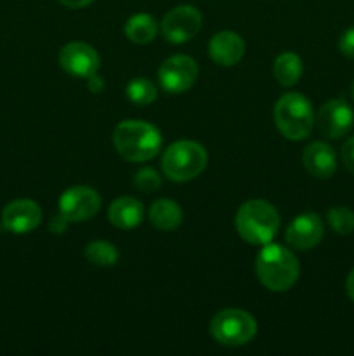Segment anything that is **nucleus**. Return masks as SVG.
Wrapping results in <instances>:
<instances>
[{
	"label": "nucleus",
	"instance_id": "1a4fd4ad",
	"mask_svg": "<svg viewBox=\"0 0 354 356\" xmlns=\"http://www.w3.org/2000/svg\"><path fill=\"white\" fill-rule=\"evenodd\" d=\"M201 28V14L193 6H177L165 14L162 33L172 44H186Z\"/></svg>",
	"mask_w": 354,
	"mask_h": 356
},
{
	"label": "nucleus",
	"instance_id": "0eeeda50",
	"mask_svg": "<svg viewBox=\"0 0 354 356\" xmlns=\"http://www.w3.org/2000/svg\"><path fill=\"white\" fill-rule=\"evenodd\" d=\"M198 79V66L191 56L177 54L162 63L158 80L169 94H183L193 87Z\"/></svg>",
	"mask_w": 354,
	"mask_h": 356
},
{
	"label": "nucleus",
	"instance_id": "20e7f679",
	"mask_svg": "<svg viewBox=\"0 0 354 356\" xmlns=\"http://www.w3.org/2000/svg\"><path fill=\"white\" fill-rule=\"evenodd\" d=\"M274 124L283 138L302 141L309 138L314 127V111L311 103L301 92H287L274 104Z\"/></svg>",
	"mask_w": 354,
	"mask_h": 356
},
{
	"label": "nucleus",
	"instance_id": "f3484780",
	"mask_svg": "<svg viewBox=\"0 0 354 356\" xmlns=\"http://www.w3.org/2000/svg\"><path fill=\"white\" fill-rule=\"evenodd\" d=\"M149 221L160 232H174L183 222V209L170 198H160L149 209Z\"/></svg>",
	"mask_w": 354,
	"mask_h": 356
},
{
	"label": "nucleus",
	"instance_id": "6e6552de",
	"mask_svg": "<svg viewBox=\"0 0 354 356\" xmlns=\"http://www.w3.org/2000/svg\"><path fill=\"white\" fill-rule=\"evenodd\" d=\"M101 209V197L90 186H73L59 197V214L68 222L94 218Z\"/></svg>",
	"mask_w": 354,
	"mask_h": 356
},
{
	"label": "nucleus",
	"instance_id": "c85d7f7f",
	"mask_svg": "<svg viewBox=\"0 0 354 356\" xmlns=\"http://www.w3.org/2000/svg\"><path fill=\"white\" fill-rule=\"evenodd\" d=\"M346 291H347V296H349L351 301L354 302V268L349 271V275H347Z\"/></svg>",
	"mask_w": 354,
	"mask_h": 356
},
{
	"label": "nucleus",
	"instance_id": "a878e982",
	"mask_svg": "<svg viewBox=\"0 0 354 356\" xmlns=\"http://www.w3.org/2000/svg\"><path fill=\"white\" fill-rule=\"evenodd\" d=\"M87 87H89L90 92L99 94L101 90L104 89V80H103V76H99V75H97V73H94L92 76H89V79H87Z\"/></svg>",
	"mask_w": 354,
	"mask_h": 356
},
{
	"label": "nucleus",
	"instance_id": "39448f33",
	"mask_svg": "<svg viewBox=\"0 0 354 356\" xmlns=\"http://www.w3.org/2000/svg\"><path fill=\"white\" fill-rule=\"evenodd\" d=\"M208 163V153L196 141H176L163 152L162 169L170 181L186 183L194 179L205 170Z\"/></svg>",
	"mask_w": 354,
	"mask_h": 356
},
{
	"label": "nucleus",
	"instance_id": "412c9836",
	"mask_svg": "<svg viewBox=\"0 0 354 356\" xmlns=\"http://www.w3.org/2000/svg\"><path fill=\"white\" fill-rule=\"evenodd\" d=\"M156 94H158V90H156L155 83L151 80L144 79V76L132 79L127 86V97L134 104H139V106L155 103Z\"/></svg>",
	"mask_w": 354,
	"mask_h": 356
},
{
	"label": "nucleus",
	"instance_id": "a211bd4d",
	"mask_svg": "<svg viewBox=\"0 0 354 356\" xmlns=\"http://www.w3.org/2000/svg\"><path fill=\"white\" fill-rule=\"evenodd\" d=\"M302 72H304V65H302V59L298 58L295 52H281V54L274 59L273 73L274 79L278 80L280 86H295V83L298 82V79L302 76Z\"/></svg>",
	"mask_w": 354,
	"mask_h": 356
},
{
	"label": "nucleus",
	"instance_id": "f257e3e1",
	"mask_svg": "<svg viewBox=\"0 0 354 356\" xmlns=\"http://www.w3.org/2000/svg\"><path fill=\"white\" fill-rule=\"evenodd\" d=\"M255 273L267 291L285 292L297 284L301 264L287 247L269 242L257 254Z\"/></svg>",
	"mask_w": 354,
	"mask_h": 356
},
{
	"label": "nucleus",
	"instance_id": "5701e85b",
	"mask_svg": "<svg viewBox=\"0 0 354 356\" xmlns=\"http://www.w3.org/2000/svg\"><path fill=\"white\" fill-rule=\"evenodd\" d=\"M134 184L137 186L139 191H142V193H153V191L158 190L160 184H162V177H160V174L156 172L155 169H151V167H142V169H139L137 172H135Z\"/></svg>",
	"mask_w": 354,
	"mask_h": 356
},
{
	"label": "nucleus",
	"instance_id": "c756f323",
	"mask_svg": "<svg viewBox=\"0 0 354 356\" xmlns=\"http://www.w3.org/2000/svg\"><path fill=\"white\" fill-rule=\"evenodd\" d=\"M353 96H354V82H353Z\"/></svg>",
	"mask_w": 354,
	"mask_h": 356
},
{
	"label": "nucleus",
	"instance_id": "f8f14e48",
	"mask_svg": "<svg viewBox=\"0 0 354 356\" xmlns=\"http://www.w3.org/2000/svg\"><path fill=\"white\" fill-rule=\"evenodd\" d=\"M325 235V226H323L321 218L314 212H305L294 218V221L287 226V238L288 245L298 250H309L319 245Z\"/></svg>",
	"mask_w": 354,
	"mask_h": 356
},
{
	"label": "nucleus",
	"instance_id": "4468645a",
	"mask_svg": "<svg viewBox=\"0 0 354 356\" xmlns=\"http://www.w3.org/2000/svg\"><path fill=\"white\" fill-rule=\"evenodd\" d=\"M208 54L219 66H235L245 56V42L235 31H219L208 42Z\"/></svg>",
	"mask_w": 354,
	"mask_h": 356
},
{
	"label": "nucleus",
	"instance_id": "9d476101",
	"mask_svg": "<svg viewBox=\"0 0 354 356\" xmlns=\"http://www.w3.org/2000/svg\"><path fill=\"white\" fill-rule=\"evenodd\" d=\"M319 132L330 139H340L354 124V111L346 101L330 99L318 110L314 118Z\"/></svg>",
	"mask_w": 354,
	"mask_h": 356
},
{
	"label": "nucleus",
	"instance_id": "b1692460",
	"mask_svg": "<svg viewBox=\"0 0 354 356\" xmlns=\"http://www.w3.org/2000/svg\"><path fill=\"white\" fill-rule=\"evenodd\" d=\"M339 51L346 58H354V26L342 33V37L339 40Z\"/></svg>",
	"mask_w": 354,
	"mask_h": 356
},
{
	"label": "nucleus",
	"instance_id": "aec40b11",
	"mask_svg": "<svg viewBox=\"0 0 354 356\" xmlns=\"http://www.w3.org/2000/svg\"><path fill=\"white\" fill-rule=\"evenodd\" d=\"M85 259L96 266L108 268L117 264L118 250L117 247L106 240H94L85 247Z\"/></svg>",
	"mask_w": 354,
	"mask_h": 356
},
{
	"label": "nucleus",
	"instance_id": "9b49d317",
	"mask_svg": "<svg viewBox=\"0 0 354 356\" xmlns=\"http://www.w3.org/2000/svg\"><path fill=\"white\" fill-rule=\"evenodd\" d=\"M59 65L69 75L89 79L99 70V56L85 42H69L59 52Z\"/></svg>",
	"mask_w": 354,
	"mask_h": 356
},
{
	"label": "nucleus",
	"instance_id": "cd10ccee",
	"mask_svg": "<svg viewBox=\"0 0 354 356\" xmlns=\"http://www.w3.org/2000/svg\"><path fill=\"white\" fill-rule=\"evenodd\" d=\"M59 2L68 9H83V7L90 6L94 0H59Z\"/></svg>",
	"mask_w": 354,
	"mask_h": 356
},
{
	"label": "nucleus",
	"instance_id": "bb28decb",
	"mask_svg": "<svg viewBox=\"0 0 354 356\" xmlns=\"http://www.w3.org/2000/svg\"><path fill=\"white\" fill-rule=\"evenodd\" d=\"M66 226H68V221H66V219L59 214V216H56V218L51 219V225H49V228H51V232H54V233H62V232H66Z\"/></svg>",
	"mask_w": 354,
	"mask_h": 356
},
{
	"label": "nucleus",
	"instance_id": "dca6fc26",
	"mask_svg": "<svg viewBox=\"0 0 354 356\" xmlns=\"http://www.w3.org/2000/svg\"><path fill=\"white\" fill-rule=\"evenodd\" d=\"M108 219L118 229H134L144 219V205L134 197H118L110 204Z\"/></svg>",
	"mask_w": 354,
	"mask_h": 356
},
{
	"label": "nucleus",
	"instance_id": "7ed1b4c3",
	"mask_svg": "<svg viewBox=\"0 0 354 356\" xmlns=\"http://www.w3.org/2000/svg\"><path fill=\"white\" fill-rule=\"evenodd\" d=\"M235 225L245 242L252 245H266L273 242L280 229V214L269 202L253 198L238 209Z\"/></svg>",
	"mask_w": 354,
	"mask_h": 356
},
{
	"label": "nucleus",
	"instance_id": "423d86ee",
	"mask_svg": "<svg viewBox=\"0 0 354 356\" xmlns=\"http://www.w3.org/2000/svg\"><path fill=\"white\" fill-rule=\"evenodd\" d=\"M210 334L222 346L238 348L248 344L255 337L257 322L248 312L243 309H222L212 318Z\"/></svg>",
	"mask_w": 354,
	"mask_h": 356
},
{
	"label": "nucleus",
	"instance_id": "6ab92c4d",
	"mask_svg": "<svg viewBox=\"0 0 354 356\" xmlns=\"http://www.w3.org/2000/svg\"><path fill=\"white\" fill-rule=\"evenodd\" d=\"M156 33H158V24H156L155 17L146 13L134 14L125 23V35L134 44H149L155 40Z\"/></svg>",
	"mask_w": 354,
	"mask_h": 356
},
{
	"label": "nucleus",
	"instance_id": "ddd939ff",
	"mask_svg": "<svg viewBox=\"0 0 354 356\" xmlns=\"http://www.w3.org/2000/svg\"><path fill=\"white\" fill-rule=\"evenodd\" d=\"M42 222V209L37 202L19 198L6 205L2 211V226L10 233L24 235L33 232Z\"/></svg>",
	"mask_w": 354,
	"mask_h": 356
},
{
	"label": "nucleus",
	"instance_id": "4be33fe9",
	"mask_svg": "<svg viewBox=\"0 0 354 356\" xmlns=\"http://www.w3.org/2000/svg\"><path fill=\"white\" fill-rule=\"evenodd\" d=\"M326 221L337 235H351L354 232V211L344 205H335L326 212Z\"/></svg>",
	"mask_w": 354,
	"mask_h": 356
},
{
	"label": "nucleus",
	"instance_id": "f03ea898",
	"mask_svg": "<svg viewBox=\"0 0 354 356\" xmlns=\"http://www.w3.org/2000/svg\"><path fill=\"white\" fill-rule=\"evenodd\" d=\"M113 145L118 155L127 162H148L158 155L162 148V134L148 122L125 120L115 127Z\"/></svg>",
	"mask_w": 354,
	"mask_h": 356
},
{
	"label": "nucleus",
	"instance_id": "393cba45",
	"mask_svg": "<svg viewBox=\"0 0 354 356\" xmlns=\"http://www.w3.org/2000/svg\"><path fill=\"white\" fill-rule=\"evenodd\" d=\"M340 156H342V162L346 165V169L351 174H354V136L344 143L342 149H340Z\"/></svg>",
	"mask_w": 354,
	"mask_h": 356
},
{
	"label": "nucleus",
	"instance_id": "2eb2a0df",
	"mask_svg": "<svg viewBox=\"0 0 354 356\" xmlns=\"http://www.w3.org/2000/svg\"><path fill=\"white\" fill-rule=\"evenodd\" d=\"M302 163L311 176L328 179L337 170V155L330 145L314 141L302 153Z\"/></svg>",
	"mask_w": 354,
	"mask_h": 356
}]
</instances>
